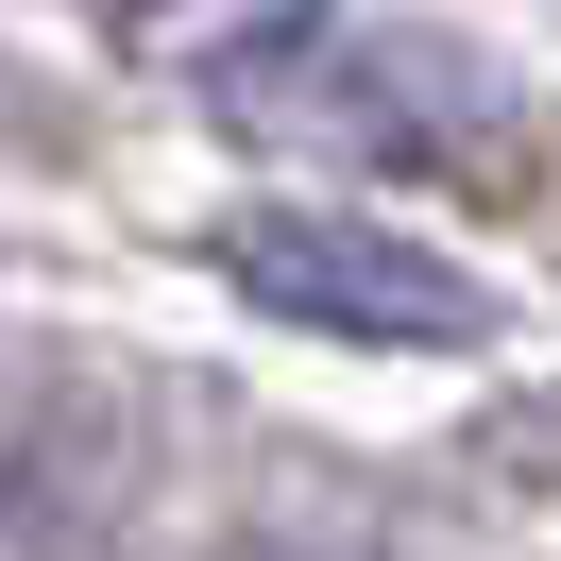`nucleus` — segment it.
<instances>
[{
    "label": "nucleus",
    "mask_w": 561,
    "mask_h": 561,
    "mask_svg": "<svg viewBox=\"0 0 561 561\" xmlns=\"http://www.w3.org/2000/svg\"><path fill=\"white\" fill-rule=\"evenodd\" d=\"M85 18H137V0H85Z\"/></svg>",
    "instance_id": "obj_4"
},
{
    "label": "nucleus",
    "mask_w": 561,
    "mask_h": 561,
    "mask_svg": "<svg viewBox=\"0 0 561 561\" xmlns=\"http://www.w3.org/2000/svg\"><path fill=\"white\" fill-rule=\"evenodd\" d=\"M119 35H137L153 69H273V51L323 35V0H137Z\"/></svg>",
    "instance_id": "obj_3"
},
{
    "label": "nucleus",
    "mask_w": 561,
    "mask_h": 561,
    "mask_svg": "<svg viewBox=\"0 0 561 561\" xmlns=\"http://www.w3.org/2000/svg\"><path fill=\"white\" fill-rule=\"evenodd\" d=\"M205 255H221L239 307L307 323V341H375V357H477L493 341V289L459 273V255L357 221V205H239Z\"/></svg>",
    "instance_id": "obj_1"
},
{
    "label": "nucleus",
    "mask_w": 561,
    "mask_h": 561,
    "mask_svg": "<svg viewBox=\"0 0 561 561\" xmlns=\"http://www.w3.org/2000/svg\"><path fill=\"white\" fill-rule=\"evenodd\" d=\"M307 103H323V137H341V153H459V137H493L511 85H493L459 35H357Z\"/></svg>",
    "instance_id": "obj_2"
}]
</instances>
